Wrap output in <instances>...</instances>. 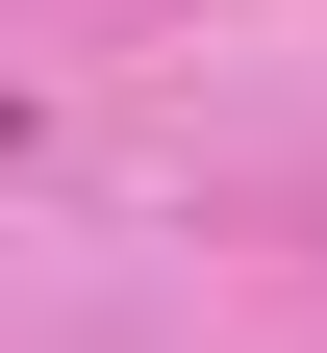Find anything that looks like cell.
Segmentation results:
<instances>
[{"label": "cell", "mask_w": 327, "mask_h": 353, "mask_svg": "<svg viewBox=\"0 0 327 353\" xmlns=\"http://www.w3.org/2000/svg\"><path fill=\"white\" fill-rule=\"evenodd\" d=\"M0 152H25V101H0Z\"/></svg>", "instance_id": "obj_1"}]
</instances>
